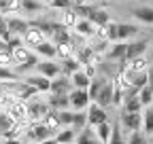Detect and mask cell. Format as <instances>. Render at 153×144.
<instances>
[{"instance_id": "cell-1", "label": "cell", "mask_w": 153, "mask_h": 144, "mask_svg": "<svg viewBox=\"0 0 153 144\" xmlns=\"http://www.w3.org/2000/svg\"><path fill=\"white\" fill-rule=\"evenodd\" d=\"M26 136H28V140H32V142H45L47 138H53V136H55V132H53V129H49L43 121H38V123H32L30 127H28Z\"/></svg>"}, {"instance_id": "cell-2", "label": "cell", "mask_w": 153, "mask_h": 144, "mask_svg": "<svg viewBox=\"0 0 153 144\" xmlns=\"http://www.w3.org/2000/svg\"><path fill=\"white\" fill-rule=\"evenodd\" d=\"M85 110H87V125H91V127H96V125L108 121L106 108H102L98 102H89V106L85 108Z\"/></svg>"}, {"instance_id": "cell-3", "label": "cell", "mask_w": 153, "mask_h": 144, "mask_svg": "<svg viewBox=\"0 0 153 144\" xmlns=\"http://www.w3.org/2000/svg\"><path fill=\"white\" fill-rule=\"evenodd\" d=\"M119 125L126 129V132H138L143 129V112H121V119H119Z\"/></svg>"}, {"instance_id": "cell-4", "label": "cell", "mask_w": 153, "mask_h": 144, "mask_svg": "<svg viewBox=\"0 0 153 144\" xmlns=\"http://www.w3.org/2000/svg\"><path fill=\"white\" fill-rule=\"evenodd\" d=\"M36 72H38V74H43V76H47V79H55V76L62 74V66L57 64L55 60H38Z\"/></svg>"}, {"instance_id": "cell-5", "label": "cell", "mask_w": 153, "mask_h": 144, "mask_svg": "<svg viewBox=\"0 0 153 144\" xmlns=\"http://www.w3.org/2000/svg\"><path fill=\"white\" fill-rule=\"evenodd\" d=\"M68 98H70V108L72 110H85L89 106V102H91L87 89H72L68 93Z\"/></svg>"}, {"instance_id": "cell-6", "label": "cell", "mask_w": 153, "mask_h": 144, "mask_svg": "<svg viewBox=\"0 0 153 144\" xmlns=\"http://www.w3.org/2000/svg\"><path fill=\"white\" fill-rule=\"evenodd\" d=\"M121 106H123L126 112H143V104H140V98H138V89L132 87L130 91L126 93Z\"/></svg>"}, {"instance_id": "cell-7", "label": "cell", "mask_w": 153, "mask_h": 144, "mask_svg": "<svg viewBox=\"0 0 153 144\" xmlns=\"http://www.w3.org/2000/svg\"><path fill=\"white\" fill-rule=\"evenodd\" d=\"M70 28L62 26L60 21H53V32H51V43L53 45H62V43H70Z\"/></svg>"}, {"instance_id": "cell-8", "label": "cell", "mask_w": 153, "mask_h": 144, "mask_svg": "<svg viewBox=\"0 0 153 144\" xmlns=\"http://www.w3.org/2000/svg\"><path fill=\"white\" fill-rule=\"evenodd\" d=\"M70 91H72L70 76L60 74V76L51 79V89H49V93H70Z\"/></svg>"}, {"instance_id": "cell-9", "label": "cell", "mask_w": 153, "mask_h": 144, "mask_svg": "<svg viewBox=\"0 0 153 144\" xmlns=\"http://www.w3.org/2000/svg\"><path fill=\"white\" fill-rule=\"evenodd\" d=\"M113 93H115V83H113V81H106V83H104V87L100 89L98 98H96L94 102H98L102 108H108V106L113 104Z\"/></svg>"}, {"instance_id": "cell-10", "label": "cell", "mask_w": 153, "mask_h": 144, "mask_svg": "<svg viewBox=\"0 0 153 144\" xmlns=\"http://www.w3.org/2000/svg\"><path fill=\"white\" fill-rule=\"evenodd\" d=\"M49 110H51L49 104L43 100H32L28 104V117H34V119H45Z\"/></svg>"}, {"instance_id": "cell-11", "label": "cell", "mask_w": 153, "mask_h": 144, "mask_svg": "<svg viewBox=\"0 0 153 144\" xmlns=\"http://www.w3.org/2000/svg\"><path fill=\"white\" fill-rule=\"evenodd\" d=\"M24 83L32 85L38 93H41V91H49V89H51V79H47L43 74H30V76L24 79Z\"/></svg>"}, {"instance_id": "cell-12", "label": "cell", "mask_w": 153, "mask_h": 144, "mask_svg": "<svg viewBox=\"0 0 153 144\" xmlns=\"http://www.w3.org/2000/svg\"><path fill=\"white\" fill-rule=\"evenodd\" d=\"M126 51H128V43L123 40H117L106 53V57L108 60H115V62H119V64H126Z\"/></svg>"}, {"instance_id": "cell-13", "label": "cell", "mask_w": 153, "mask_h": 144, "mask_svg": "<svg viewBox=\"0 0 153 144\" xmlns=\"http://www.w3.org/2000/svg\"><path fill=\"white\" fill-rule=\"evenodd\" d=\"M4 21H7V28L11 30V34H17V36H24L26 30L30 28V21L22 19V17H9Z\"/></svg>"}, {"instance_id": "cell-14", "label": "cell", "mask_w": 153, "mask_h": 144, "mask_svg": "<svg viewBox=\"0 0 153 144\" xmlns=\"http://www.w3.org/2000/svg\"><path fill=\"white\" fill-rule=\"evenodd\" d=\"M47 104L51 110H66V108H70V98L68 93H51Z\"/></svg>"}, {"instance_id": "cell-15", "label": "cell", "mask_w": 153, "mask_h": 144, "mask_svg": "<svg viewBox=\"0 0 153 144\" xmlns=\"http://www.w3.org/2000/svg\"><path fill=\"white\" fill-rule=\"evenodd\" d=\"M22 38H24V43H26V45H30V47H36V45H41V43L47 38V36H45L41 30H38V28H34V26L30 24V28L26 30V34L22 36Z\"/></svg>"}, {"instance_id": "cell-16", "label": "cell", "mask_w": 153, "mask_h": 144, "mask_svg": "<svg viewBox=\"0 0 153 144\" xmlns=\"http://www.w3.org/2000/svg\"><path fill=\"white\" fill-rule=\"evenodd\" d=\"M79 36H83V38H89V36H96V26L89 21V19H85V17H79V21L74 24V28H72Z\"/></svg>"}, {"instance_id": "cell-17", "label": "cell", "mask_w": 153, "mask_h": 144, "mask_svg": "<svg viewBox=\"0 0 153 144\" xmlns=\"http://www.w3.org/2000/svg\"><path fill=\"white\" fill-rule=\"evenodd\" d=\"M132 15H134V19L136 21H140V24H149V26H153V7H149V4H143V7H136L132 11Z\"/></svg>"}, {"instance_id": "cell-18", "label": "cell", "mask_w": 153, "mask_h": 144, "mask_svg": "<svg viewBox=\"0 0 153 144\" xmlns=\"http://www.w3.org/2000/svg\"><path fill=\"white\" fill-rule=\"evenodd\" d=\"M70 83H72V89H87L91 83V76H87V72L81 68L74 74H70Z\"/></svg>"}, {"instance_id": "cell-19", "label": "cell", "mask_w": 153, "mask_h": 144, "mask_svg": "<svg viewBox=\"0 0 153 144\" xmlns=\"http://www.w3.org/2000/svg\"><path fill=\"white\" fill-rule=\"evenodd\" d=\"M147 40H132V43H128V51H126V62L128 60H132V57H138V55H143V53L147 51Z\"/></svg>"}, {"instance_id": "cell-20", "label": "cell", "mask_w": 153, "mask_h": 144, "mask_svg": "<svg viewBox=\"0 0 153 144\" xmlns=\"http://www.w3.org/2000/svg\"><path fill=\"white\" fill-rule=\"evenodd\" d=\"M34 51L38 53V55H43L45 60H55V55H57V49H55V45L51 43V40H43L41 45H36L34 47Z\"/></svg>"}, {"instance_id": "cell-21", "label": "cell", "mask_w": 153, "mask_h": 144, "mask_svg": "<svg viewBox=\"0 0 153 144\" xmlns=\"http://www.w3.org/2000/svg\"><path fill=\"white\" fill-rule=\"evenodd\" d=\"M143 132L147 138H153V104L145 106V112H143Z\"/></svg>"}, {"instance_id": "cell-22", "label": "cell", "mask_w": 153, "mask_h": 144, "mask_svg": "<svg viewBox=\"0 0 153 144\" xmlns=\"http://www.w3.org/2000/svg\"><path fill=\"white\" fill-rule=\"evenodd\" d=\"M128 70H132V72H147V68H149V60L147 57H143V55H138V57H132V60H128V64H123ZM121 66V68H123Z\"/></svg>"}, {"instance_id": "cell-23", "label": "cell", "mask_w": 153, "mask_h": 144, "mask_svg": "<svg viewBox=\"0 0 153 144\" xmlns=\"http://www.w3.org/2000/svg\"><path fill=\"white\" fill-rule=\"evenodd\" d=\"M74 138H76V132H74L72 127H60V129L55 132V140H57V144H72Z\"/></svg>"}, {"instance_id": "cell-24", "label": "cell", "mask_w": 153, "mask_h": 144, "mask_svg": "<svg viewBox=\"0 0 153 144\" xmlns=\"http://www.w3.org/2000/svg\"><path fill=\"white\" fill-rule=\"evenodd\" d=\"M106 81H108L106 76H94V79H91V83H89V87H87V93H89V100H91V102L98 98L100 89L104 87V83H106Z\"/></svg>"}, {"instance_id": "cell-25", "label": "cell", "mask_w": 153, "mask_h": 144, "mask_svg": "<svg viewBox=\"0 0 153 144\" xmlns=\"http://www.w3.org/2000/svg\"><path fill=\"white\" fill-rule=\"evenodd\" d=\"M94 140H96V132L91 129V125H85L81 132H76L74 144H91Z\"/></svg>"}, {"instance_id": "cell-26", "label": "cell", "mask_w": 153, "mask_h": 144, "mask_svg": "<svg viewBox=\"0 0 153 144\" xmlns=\"http://www.w3.org/2000/svg\"><path fill=\"white\" fill-rule=\"evenodd\" d=\"M89 21H91L96 28H100V26H106V24L111 21V17H108V13H106L104 9H94L91 15H89Z\"/></svg>"}, {"instance_id": "cell-27", "label": "cell", "mask_w": 153, "mask_h": 144, "mask_svg": "<svg viewBox=\"0 0 153 144\" xmlns=\"http://www.w3.org/2000/svg\"><path fill=\"white\" fill-rule=\"evenodd\" d=\"M117 34H119V40L126 43L128 38H132V36L138 34V28L134 24H117Z\"/></svg>"}, {"instance_id": "cell-28", "label": "cell", "mask_w": 153, "mask_h": 144, "mask_svg": "<svg viewBox=\"0 0 153 144\" xmlns=\"http://www.w3.org/2000/svg\"><path fill=\"white\" fill-rule=\"evenodd\" d=\"M62 74H66V76H70V74H74L76 70H81L83 66H81V62L76 60V57H66V60H62Z\"/></svg>"}, {"instance_id": "cell-29", "label": "cell", "mask_w": 153, "mask_h": 144, "mask_svg": "<svg viewBox=\"0 0 153 144\" xmlns=\"http://www.w3.org/2000/svg\"><path fill=\"white\" fill-rule=\"evenodd\" d=\"M94 132H96V138H98L102 144H106L108 138H111V132H113V125H111L108 121H104V123H100V125H96Z\"/></svg>"}, {"instance_id": "cell-30", "label": "cell", "mask_w": 153, "mask_h": 144, "mask_svg": "<svg viewBox=\"0 0 153 144\" xmlns=\"http://www.w3.org/2000/svg\"><path fill=\"white\" fill-rule=\"evenodd\" d=\"M76 21H79V15L74 13V9H72V7L62 11V15H60V24H62V26H66V28H74V24H76Z\"/></svg>"}, {"instance_id": "cell-31", "label": "cell", "mask_w": 153, "mask_h": 144, "mask_svg": "<svg viewBox=\"0 0 153 144\" xmlns=\"http://www.w3.org/2000/svg\"><path fill=\"white\" fill-rule=\"evenodd\" d=\"M138 98H140V104H143V108L153 104V87H151L149 83H147L145 87H140V89H138Z\"/></svg>"}, {"instance_id": "cell-32", "label": "cell", "mask_w": 153, "mask_h": 144, "mask_svg": "<svg viewBox=\"0 0 153 144\" xmlns=\"http://www.w3.org/2000/svg\"><path fill=\"white\" fill-rule=\"evenodd\" d=\"M85 125H87V112H83V110H74V117H72V125H70V127H72L74 132H81Z\"/></svg>"}, {"instance_id": "cell-33", "label": "cell", "mask_w": 153, "mask_h": 144, "mask_svg": "<svg viewBox=\"0 0 153 144\" xmlns=\"http://www.w3.org/2000/svg\"><path fill=\"white\" fill-rule=\"evenodd\" d=\"M45 2H41V0H22V11L26 13H38L43 11Z\"/></svg>"}, {"instance_id": "cell-34", "label": "cell", "mask_w": 153, "mask_h": 144, "mask_svg": "<svg viewBox=\"0 0 153 144\" xmlns=\"http://www.w3.org/2000/svg\"><path fill=\"white\" fill-rule=\"evenodd\" d=\"M106 144H128V142L123 140L121 125H119V123H115V125H113V132H111V138H108V142H106Z\"/></svg>"}, {"instance_id": "cell-35", "label": "cell", "mask_w": 153, "mask_h": 144, "mask_svg": "<svg viewBox=\"0 0 153 144\" xmlns=\"http://www.w3.org/2000/svg\"><path fill=\"white\" fill-rule=\"evenodd\" d=\"M55 49H57V55H55V57H62V60L72 57V51H74L72 40H70V43H62V45H55Z\"/></svg>"}, {"instance_id": "cell-36", "label": "cell", "mask_w": 153, "mask_h": 144, "mask_svg": "<svg viewBox=\"0 0 153 144\" xmlns=\"http://www.w3.org/2000/svg\"><path fill=\"white\" fill-rule=\"evenodd\" d=\"M19 74L15 72V68H7V66H0V81H17Z\"/></svg>"}, {"instance_id": "cell-37", "label": "cell", "mask_w": 153, "mask_h": 144, "mask_svg": "<svg viewBox=\"0 0 153 144\" xmlns=\"http://www.w3.org/2000/svg\"><path fill=\"white\" fill-rule=\"evenodd\" d=\"M57 115H60V123H62V127H70L72 125V117H74V110H57Z\"/></svg>"}, {"instance_id": "cell-38", "label": "cell", "mask_w": 153, "mask_h": 144, "mask_svg": "<svg viewBox=\"0 0 153 144\" xmlns=\"http://www.w3.org/2000/svg\"><path fill=\"white\" fill-rule=\"evenodd\" d=\"M149 140H147V136H145V132H130V140H128V144H147Z\"/></svg>"}, {"instance_id": "cell-39", "label": "cell", "mask_w": 153, "mask_h": 144, "mask_svg": "<svg viewBox=\"0 0 153 144\" xmlns=\"http://www.w3.org/2000/svg\"><path fill=\"white\" fill-rule=\"evenodd\" d=\"M49 7L55 9V11H64V9H70L72 7V0H51Z\"/></svg>"}, {"instance_id": "cell-40", "label": "cell", "mask_w": 153, "mask_h": 144, "mask_svg": "<svg viewBox=\"0 0 153 144\" xmlns=\"http://www.w3.org/2000/svg\"><path fill=\"white\" fill-rule=\"evenodd\" d=\"M13 123H15V121L11 119V115H9V112H7V115H0V129H2V134H4L7 129H11V127H13Z\"/></svg>"}, {"instance_id": "cell-41", "label": "cell", "mask_w": 153, "mask_h": 144, "mask_svg": "<svg viewBox=\"0 0 153 144\" xmlns=\"http://www.w3.org/2000/svg\"><path fill=\"white\" fill-rule=\"evenodd\" d=\"M11 30L7 28V21H2V24H0V43H7L9 38H11Z\"/></svg>"}, {"instance_id": "cell-42", "label": "cell", "mask_w": 153, "mask_h": 144, "mask_svg": "<svg viewBox=\"0 0 153 144\" xmlns=\"http://www.w3.org/2000/svg\"><path fill=\"white\" fill-rule=\"evenodd\" d=\"M147 74H149V85L153 87V66H151V70H147Z\"/></svg>"}, {"instance_id": "cell-43", "label": "cell", "mask_w": 153, "mask_h": 144, "mask_svg": "<svg viewBox=\"0 0 153 144\" xmlns=\"http://www.w3.org/2000/svg\"><path fill=\"white\" fill-rule=\"evenodd\" d=\"M43 144H57V140H55V136H53V138H47Z\"/></svg>"}, {"instance_id": "cell-44", "label": "cell", "mask_w": 153, "mask_h": 144, "mask_svg": "<svg viewBox=\"0 0 153 144\" xmlns=\"http://www.w3.org/2000/svg\"><path fill=\"white\" fill-rule=\"evenodd\" d=\"M2 144H22V142H19V140H4Z\"/></svg>"}, {"instance_id": "cell-45", "label": "cell", "mask_w": 153, "mask_h": 144, "mask_svg": "<svg viewBox=\"0 0 153 144\" xmlns=\"http://www.w3.org/2000/svg\"><path fill=\"white\" fill-rule=\"evenodd\" d=\"M149 62H151V66H153V49H151V55H149Z\"/></svg>"}, {"instance_id": "cell-46", "label": "cell", "mask_w": 153, "mask_h": 144, "mask_svg": "<svg viewBox=\"0 0 153 144\" xmlns=\"http://www.w3.org/2000/svg\"><path fill=\"white\" fill-rule=\"evenodd\" d=\"M91 144H102V142H100V140H98V138H96V140H94V142H91Z\"/></svg>"}, {"instance_id": "cell-47", "label": "cell", "mask_w": 153, "mask_h": 144, "mask_svg": "<svg viewBox=\"0 0 153 144\" xmlns=\"http://www.w3.org/2000/svg\"><path fill=\"white\" fill-rule=\"evenodd\" d=\"M28 144H43V142H32V140H28Z\"/></svg>"}, {"instance_id": "cell-48", "label": "cell", "mask_w": 153, "mask_h": 144, "mask_svg": "<svg viewBox=\"0 0 153 144\" xmlns=\"http://www.w3.org/2000/svg\"><path fill=\"white\" fill-rule=\"evenodd\" d=\"M2 21H4V15H2V13H0V24H2Z\"/></svg>"}, {"instance_id": "cell-49", "label": "cell", "mask_w": 153, "mask_h": 144, "mask_svg": "<svg viewBox=\"0 0 153 144\" xmlns=\"http://www.w3.org/2000/svg\"><path fill=\"white\" fill-rule=\"evenodd\" d=\"M41 2H45V4H49V2H51V0H41Z\"/></svg>"}, {"instance_id": "cell-50", "label": "cell", "mask_w": 153, "mask_h": 144, "mask_svg": "<svg viewBox=\"0 0 153 144\" xmlns=\"http://www.w3.org/2000/svg\"><path fill=\"white\" fill-rule=\"evenodd\" d=\"M87 2H91V0H87Z\"/></svg>"}]
</instances>
